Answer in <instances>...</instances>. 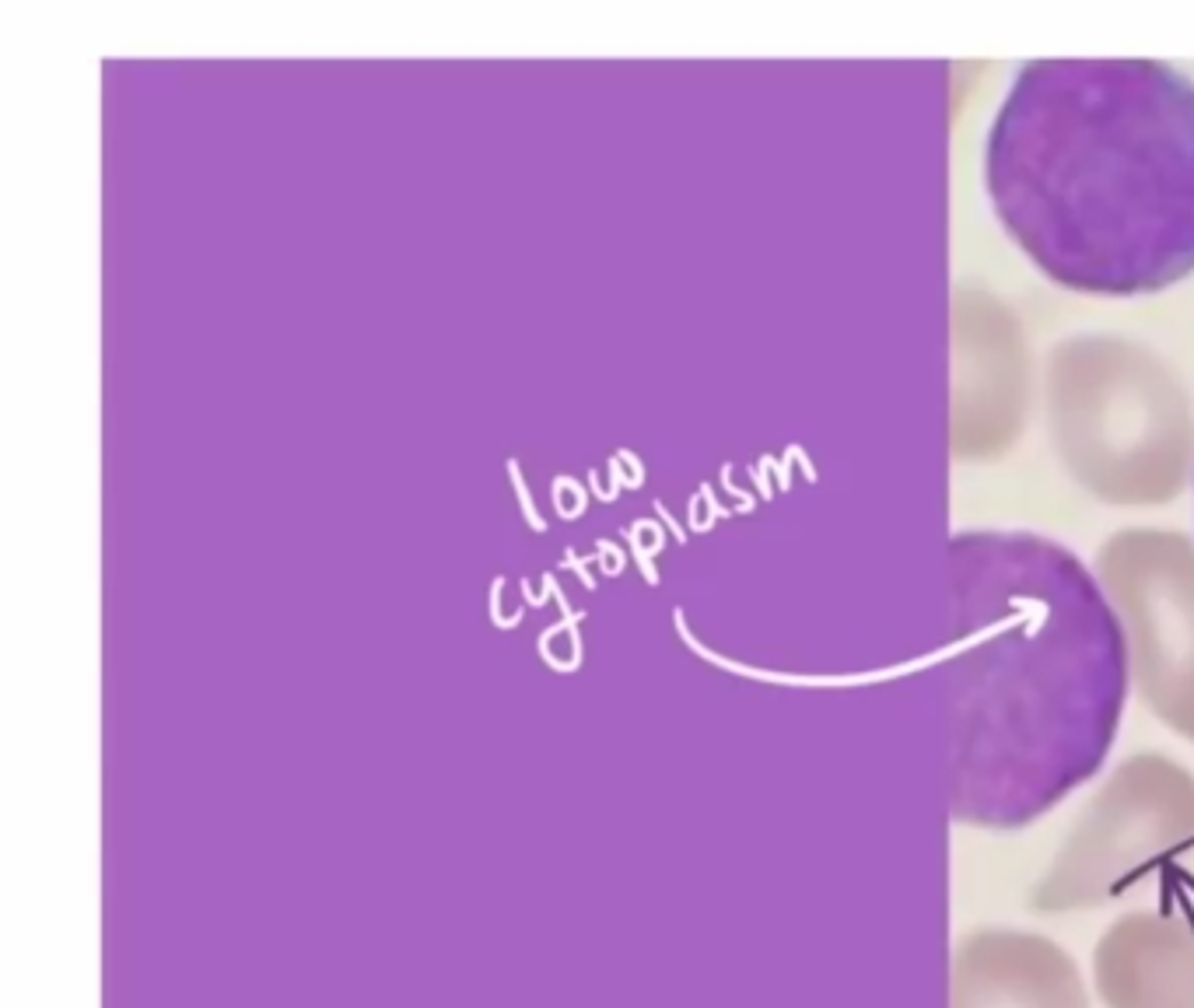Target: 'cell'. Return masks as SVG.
Listing matches in <instances>:
<instances>
[{
    "instance_id": "obj_1",
    "label": "cell",
    "mask_w": 1194,
    "mask_h": 1008,
    "mask_svg": "<svg viewBox=\"0 0 1194 1008\" xmlns=\"http://www.w3.org/2000/svg\"><path fill=\"white\" fill-rule=\"evenodd\" d=\"M946 557L950 812L1020 830L1107 764L1128 700V641L1093 571L1047 536L960 529Z\"/></svg>"
},
{
    "instance_id": "obj_2",
    "label": "cell",
    "mask_w": 1194,
    "mask_h": 1008,
    "mask_svg": "<svg viewBox=\"0 0 1194 1008\" xmlns=\"http://www.w3.org/2000/svg\"><path fill=\"white\" fill-rule=\"evenodd\" d=\"M984 193L1065 291L1135 298L1194 274V77L1163 60H1026L991 116Z\"/></svg>"
},
{
    "instance_id": "obj_3",
    "label": "cell",
    "mask_w": 1194,
    "mask_h": 1008,
    "mask_svg": "<svg viewBox=\"0 0 1194 1008\" xmlns=\"http://www.w3.org/2000/svg\"><path fill=\"white\" fill-rule=\"evenodd\" d=\"M953 1008H1086V1002L1072 959L1054 942L981 932L957 956Z\"/></svg>"
},
{
    "instance_id": "obj_4",
    "label": "cell",
    "mask_w": 1194,
    "mask_h": 1008,
    "mask_svg": "<svg viewBox=\"0 0 1194 1008\" xmlns=\"http://www.w3.org/2000/svg\"><path fill=\"white\" fill-rule=\"evenodd\" d=\"M1110 1008H1194V932L1159 914H1132L1096 949Z\"/></svg>"
},
{
    "instance_id": "obj_5",
    "label": "cell",
    "mask_w": 1194,
    "mask_h": 1008,
    "mask_svg": "<svg viewBox=\"0 0 1194 1008\" xmlns=\"http://www.w3.org/2000/svg\"><path fill=\"white\" fill-rule=\"evenodd\" d=\"M550 494H554V508H557V515L561 518H578L585 508H589V494H585V487L574 480V476H554V484H550Z\"/></svg>"
},
{
    "instance_id": "obj_6",
    "label": "cell",
    "mask_w": 1194,
    "mask_h": 1008,
    "mask_svg": "<svg viewBox=\"0 0 1194 1008\" xmlns=\"http://www.w3.org/2000/svg\"><path fill=\"white\" fill-rule=\"evenodd\" d=\"M509 473H512L515 494H518V504H522V515H525V522L533 525V532H547V518L536 511V504H533V498H529V487H525V480H522V469H518V462H515V459H509Z\"/></svg>"
},
{
    "instance_id": "obj_7",
    "label": "cell",
    "mask_w": 1194,
    "mask_h": 1008,
    "mask_svg": "<svg viewBox=\"0 0 1194 1008\" xmlns=\"http://www.w3.org/2000/svg\"><path fill=\"white\" fill-rule=\"evenodd\" d=\"M621 536L627 540V547H630V557L637 560V567H641V574H645V581L648 585H659V571H655V564H652V547H645L641 543V532L634 529V525H627V529H621Z\"/></svg>"
},
{
    "instance_id": "obj_8",
    "label": "cell",
    "mask_w": 1194,
    "mask_h": 1008,
    "mask_svg": "<svg viewBox=\"0 0 1194 1008\" xmlns=\"http://www.w3.org/2000/svg\"><path fill=\"white\" fill-rule=\"evenodd\" d=\"M592 560H599V567H603V574H621L624 571V560H627V554L613 543V540H599L596 543V557Z\"/></svg>"
},
{
    "instance_id": "obj_9",
    "label": "cell",
    "mask_w": 1194,
    "mask_h": 1008,
    "mask_svg": "<svg viewBox=\"0 0 1194 1008\" xmlns=\"http://www.w3.org/2000/svg\"><path fill=\"white\" fill-rule=\"evenodd\" d=\"M561 567H571V571H578V578H581V585H585L589 592L596 588V578H592V571H589V560L578 557V554H574L571 547H568V550H565V560H561Z\"/></svg>"
},
{
    "instance_id": "obj_10",
    "label": "cell",
    "mask_w": 1194,
    "mask_h": 1008,
    "mask_svg": "<svg viewBox=\"0 0 1194 1008\" xmlns=\"http://www.w3.org/2000/svg\"><path fill=\"white\" fill-rule=\"evenodd\" d=\"M610 476H613V494H621V487H641L634 476H630V469H624V459L621 455H610Z\"/></svg>"
},
{
    "instance_id": "obj_11",
    "label": "cell",
    "mask_w": 1194,
    "mask_h": 1008,
    "mask_svg": "<svg viewBox=\"0 0 1194 1008\" xmlns=\"http://www.w3.org/2000/svg\"><path fill=\"white\" fill-rule=\"evenodd\" d=\"M617 455L624 459V466H627V469H630V476H634L637 484H645V466H641V459H637V455H634L630 448H617Z\"/></svg>"
},
{
    "instance_id": "obj_12",
    "label": "cell",
    "mask_w": 1194,
    "mask_h": 1008,
    "mask_svg": "<svg viewBox=\"0 0 1194 1008\" xmlns=\"http://www.w3.org/2000/svg\"><path fill=\"white\" fill-rule=\"evenodd\" d=\"M652 504H655V511L662 515V522H666V525H669V529L677 532V540H680V543H683V540H686V532H680V525H677V518H673V515L666 511V504H662V501H652Z\"/></svg>"
}]
</instances>
